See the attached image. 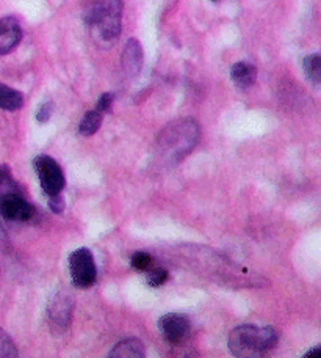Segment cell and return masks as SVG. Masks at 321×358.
<instances>
[{
  "instance_id": "cell-13",
  "label": "cell",
  "mask_w": 321,
  "mask_h": 358,
  "mask_svg": "<svg viewBox=\"0 0 321 358\" xmlns=\"http://www.w3.org/2000/svg\"><path fill=\"white\" fill-rule=\"evenodd\" d=\"M24 106V94L0 82V108L8 112L19 110Z\"/></svg>"
},
{
  "instance_id": "cell-4",
  "label": "cell",
  "mask_w": 321,
  "mask_h": 358,
  "mask_svg": "<svg viewBox=\"0 0 321 358\" xmlns=\"http://www.w3.org/2000/svg\"><path fill=\"white\" fill-rule=\"evenodd\" d=\"M69 272L73 283L80 289L91 287L98 280V268H96L94 257L88 248H77L69 257Z\"/></svg>"
},
{
  "instance_id": "cell-3",
  "label": "cell",
  "mask_w": 321,
  "mask_h": 358,
  "mask_svg": "<svg viewBox=\"0 0 321 358\" xmlns=\"http://www.w3.org/2000/svg\"><path fill=\"white\" fill-rule=\"evenodd\" d=\"M199 140V126L195 120H177L158 136V155L165 162H179L195 148Z\"/></svg>"
},
{
  "instance_id": "cell-6",
  "label": "cell",
  "mask_w": 321,
  "mask_h": 358,
  "mask_svg": "<svg viewBox=\"0 0 321 358\" xmlns=\"http://www.w3.org/2000/svg\"><path fill=\"white\" fill-rule=\"evenodd\" d=\"M0 214L11 222H29L35 217V208L19 194V190H11L0 194Z\"/></svg>"
},
{
  "instance_id": "cell-11",
  "label": "cell",
  "mask_w": 321,
  "mask_h": 358,
  "mask_svg": "<svg viewBox=\"0 0 321 358\" xmlns=\"http://www.w3.org/2000/svg\"><path fill=\"white\" fill-rule=\"evenodd\" d=\"M230 78L235 82L237 87L246 90L255 84L257 69L248 62H239L230 68Z\"/></svg>"
},
{
  "instance_id": "cell-9",
  "label": "cell",
  "mask_w": 321,
  "mask_h": 358,
  "mask_svg": "<svg viewBox=\"0 0 321 358\" xmlns=\"http://www.w3.org/2000/svg\"><path fill=\"white\" fill-rule=\"evenodd\" d=\"M22 40V29L16 17H0V55L10 54Z\"/></svg>"
},
{
  "instance_id": "cell-24",
  "label": "cell",
  "mask_w": 321,
  "mask_h": 358,
  "mask_svg": "<svg viewBox=\"0 0 321 358\" xmlns=\"http://www.w3.org/2000/svg\"><path fill=\"white\" fill-rule=\"evenodd\" d=\"M3 242H5V231H3V227L0 225V247L3 245Z\"/></svg>"
},
{
  "instance_id": "cell-17",
  "label": "cell",
  "mask_w": 321,
  "mask_h": 358,
  "mask_svg": "<svg viewBox=\"0 0 321 358\" xmlns=\"http://www.w3.org/2000/svg\"><path fill=\"white\" fill-rule=\"evenodd\" d=\"M146 277H147V285L152 287H158L168 281L170 275H168V271H165V268H162V267H158V268L151 267L149 271H147Z\"/></svg>"
},
{
  "instance_id": "cell-5",
  "label": "cell",
  "mask_w": 321,
  "mask_h": 358,
  "mask_svg": "<svg viewBox=\"0 0 321 358\" xmlns=\"http://www.w3.org/2000/svg\"><path fill=\"white\" fill-rule=\"evenodd\" d=\"M33 165L44 194L49 196L61 194L64 189V175L59 162L47 155H41L35 159Z\"/></svg>"
},
{
  "instance_id": "cell-22",
  "label": "cell",
  "mask_w": 321,
  "mask_h": 358,
  "mask_svg": "<svg viewBox=\"0 0 321 358\" xmlns=\"http://www.w3.org/2000/svg\"><path fill=\"white\" fill-rule=\"evenodd\" d=\"M49 208L52 209V213H55V214L63 213V210H64V200H63L61 194L49 196Z\"/></svg>"
},
{
  "instance_id": "cell-23",
  "label": "cell",
  "mask_w": 321,
  "mask_h": 358,
  "mask_svg": "<svg viewBox=\"0 0 321 358\" xmlns=\"http://www.w3.org/2000/svg\"><path fill=\"white\" fill-rule=\"evenodd\" d=\"M320 355H321V348L318 346V348H315V349L309 350V352H307V354L304 355V358H315V357H320Z\"/></svg>"
},
{
  "instance_id": "cell-19",
  "label": "cell",
  "mask_w": 321,
  "mask_h": 358,
  "mask_svg": "<svg viewBox=\"0 0 321 358\" xmlns=\"http://www.w3.org/2000/svg\"><path fill=\"white\" fill-rule=\"evenodd\" d=\"M11 190H17V185L13 181L10 169L2 165V167H0V194H5V192Z\"/></svg>"
},
{
  "instance_id": "cell-18",
  "label": "cell",
  "mask_w": 321,
  "mask_h": 358,
  "mask_svg": "<svg viewBox=\"0 0 321 358\" xmlns=\"http://www.w3.org/2000/svg\"><path fill=\"white\" fill-rule=\"evenodd\" d=\"M132 266L141 272H147L154 266V259L149 253L146 252H137L132 255Z\"/></svg>"
},
{
  "instance_id": "cell-1",
  "label": "cell",
  "mask_w": 321,
  "mask_h": 358,
  "mask_svg": "<svg viewBox=\"0 0 321 358\" xmlns=\"http://www.w3.org/2000/svg\"><path fill=\"white\" fill-rule=\"evenodd\" d=\"M85 19L94 41L110 46L118 40L123 27V0H94Z\"/></svg>"
},
{
  "instance_id": "cell-16",
  "label": "cell",
  "mask_w": 321,
  "mask_h": 358,
  "mask_svg": "<svg viewBox=\"0 0 321 358\" xmlns=\"http://www.w3.org/2000/svg\"><path fill=\"white\" fill-rule=\"evenodd\" d=\"M17 357V349L13 343L11 336L0 329V358H15Z\"/></svg>"
},
{
  "instance_id": "cell-14",
  "label": "cell",
  "mask_w": 321,
  "mask_h": 358,
  "mask_svg": "<svg viewBox=\"0 0 321 358\" xmlns=\"http://www.w3.org/2000/svg\"><path fill=\"white\" fill-rule=\"evenodd\" d=\"M102 120H104V113L98 110V108H94V110H89L80 121L79 132L82 134L83 137L94 136V134L100 129Z\"/></svg>"
},
{
  "instance_id": "cell-15",
  "label": "cell",
  "mask_w": 321,
  "mask_h": 358,
  "mask_svg": "<svg viewBox=\"0 0 321 358\" xmlns=\"http://www.w3.org/2000/svg\"><path fill=\"white\" fill-rule=\"evenodd\" d=\"M304 71L313 84H320L321 82V57L318 54L307 55L304 59Z\"/></svg>"
},
{
  "instance_id": "cell-8",
  "label": "cell",
  "mask_w": 321,
  "mask_h": 358,
  "mask_svg": "<svg viewBox=\"0 0 321 358\" xmlns=\"http://www.w3.org/2000/svg\"><path fill=\"white\" fill-rule=\"evenodd\" d=\"M73 297L66 292H59L49 305V324L55 335L63 334L73 321Z\"/></svg>"
},
{
  "instance_id": "cell-20",
  "label": "cell",
  "mask_w": 321,
  "mask_h": 358,
  "mask_svg": "<svg viewBox=\"0 0 321 358\" xmlns=\"http://www.w3.org/2000/svg\"><path fill=\"white\" fill-rule=\"evenodd\" d=\"M54 112V104L52 102H44V104L40 107V110L36 112V120L38 123H47L50 120V115Z\"/></svg>"
},
{
  "instance_id": "cell-2",
  "label": "cell",
  "mask_w": 321,
  "mask_h": 358,
  "mask_svg": "<svg viewBox=\"0 0 321 358\" xmlns=\"http://www.w3.org/2000/svg\"><path fill=\"white\" fill-rule=\"evenodd\" d=\"M279 336L273 327L257 325H239L229 335V349L239 358H257L268 354L278 346Z\"/></svg>"
},
{
  "instance_id": "cell-12",
  "label": "cell",
  "mask_w": 321,
  "mask_h": 358,
  "mask_svg": "<svg viewBox=\"0 0 321 358\" xmlns=\"http://www.w3.org/2000/svg\"><path fill=\"white\" fill-rule=\"evenodd\" d=\"M144 344L137 338H126L119 341L117 346L108 354L110 358H143L144 357Z\"/></svg>"
},
{
  "instance_id": "cell-25",
  "label": "cell",
  "mask_w": 321,
  "mask_h": 358,
  "mask_svg": "<svg viewBox=\"0 0 321 358\" xmlns=\"http://www.w3.org/2000/svg\"><path fill=\"white\" fill-rule=\"evenodd\" d=\"M214 2H218V0H214Z\"/></svg>"
},
{
  "instance_id": "cell-7",
  "label": "cell",
  "mask_w": 321,
  "mask_h": 358,
  "mask_svg": "<svg viewBox=\"0 0 321 358\" xmlns=\"http://www.w3.org/2000/svg\"><path fill=\"white\" fill-rule=\"evenodd\" d=\"M158 329L166 341L179 346L188 338L191 324L188 316L181 315V313H168L158 319Z\"/></svg>"
},
{
  "instance_id": "cell-10",
  "label": "cell",
  "mask_w": 321,
  "mask_h": 358,
  "mask_svg": "<svg viewBox=\"0 0 321 358\" xmlns=\"http://www.w3.org/2000/svg\"><path fill=\"white\" fill-rule=\"evenodd\" d=\"M121 63H123V69L128 78H137L140 74L143 68V49H141L138 40L132 38L127 41Z\"/></svg>"
},
{
  "instance_id": "cell-21",
  "label": "cell",
  "mask_w": 321,
  "mask_h": 358,
  "mask_svg": "<svg viewBox=\"0 0 321 358\" xmlns=\"http://www.w3.org/2000/svg\"><path fill=\"white\" fill-rule=\"evenodd\" d=\"M113 101H114V94L113 93H104L100 96V99L98 101V110H100L102 113H107V112H112V106H113Z\"/></svg>"
}]
</instances>
